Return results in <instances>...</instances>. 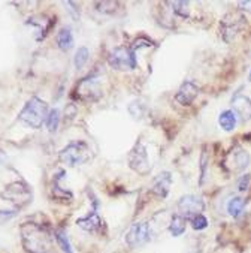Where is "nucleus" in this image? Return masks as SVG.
Wrapping results in <instances>:
<instances>
[{"mask_svg":"<svg viewBox=\"0 0 251 253\" xmlns=\"http://www.w3.org/2000/svg\"><path fill=\"white\" fill-rule=\"evenodd\" d=\"M21 246L27 253H51L54 235L48 226L37 222H24L20 226Z\"/></svg>","mask_w":251,"mask_h":253,"instance_id":"obj_1","label":"nucleus"},{"mask_svg":"<svg viewBox=\"0 0 251 253\" xmlns=\"http://www.w3.org/2000/svg\"><path fill=\"white\" fill-rule=\"evenodd\" d=\"M48 113H49V110H48V105L45 100L33 96L27 100L23 110L20 111L18 120L30 129H40L46 120Z\"/></svg>","mask_w":251,"mask_h":253,"instance_id":"obj_2","label":"nucleus"},{"mask_svg":"<svg viewBox=\"0 0 251 253\" xmlns=\"http://www.w3.org/2000/svg\"><path fill=\"white\" fill-rule=\"evenodd\" d=\"M93 159L91 148L85 141H71L59 151V161L66 167L75 168L88 164Z\"/></svg>","mask_w":251,"mask_h":253,"instance_id":"obj_3","label":"nucleus"},{"mask_svg":"<svg viewBox=\"0 0 251 253\" xmlns=\"http://www.w3.org/2000/svg\"><path fill=\"white\" fill-rule=\"evenodd\" d=\"M0 198L3 201L11 202L12 206H15L18 210L26 207L27 204L32 202L33 192L30 186L24 181H12L5 186V189L0 192Z\"/></svg>","mask_w":251,"mask_h":253,"instance_id":"obj_4","label":"nucleus"},{"mask_svg":"<svg viewBox=\"0 0 251 253\" xmlns=\"http://www.w3.org/2000/svg\"><path fill=\"white\" fill-rule=\"evenodd\" d=\"M108 65L115 71H133L136 68L135 49L124 45L112 48L108 54Z\"/></svg>","mask_w":251,"mask_h":253,"instance_id":"obj_5","label":"nucleus"},{"mask_svg":"<svg viewBox=\"0 0 251 253\" xmlns=\"http://www.w3.org/2000/svg\"><path fill=\"white\" fill-rule=\"evenodd\" d=\"M247 21L245 17L238 12H229L226 14L220 21V33L226 43H232L245 29Z\"/></svg>","mask_w":251,"mask_h":253,"instance_id":"obj_6","label":"nucleus"},{"mask_svg":"<svg viewBox=\"0 0 251 253\" xmlns=\"http://www.w3.org/2000/svg\"><path fill=\"white\" fill-rule=\"evenodd\" d=\"M248 165H250V155L239 144L233 145L227 151V155L224 156V161H223V168L230 174L242 172Z\"/></svg>","mask_w":251,"mask_h":253,"instance_id":"obj_7","label":"nucleus"},{"mask_svg":"<svg viewBox=\"0 0 251 253\" xmlns=\"http://www.w3.org/2000/svg\"><path fill=\"white\" fill-rule=\"evenodd\" d=\"M129 167L139 175H148L151 172V162L148 158L146 147L139 141L129 153Z\"/></svg>","mask_w":251,"mask_h":253,"instance_id":"obj_8","label":"nucleus"},{"mask_svg":"<svg viewBox=\"0 0 251 253\" xmlns=\"http://www.w3.org/2000/svg\"><path fill=\"white\" fill-rule=\"evenodd\" d=\"M151 240V228L146 222H135L124 235V241L130 249H138Z\"/></svg>","mask_w":251,"mask_h":253,"instance_id":"obj_9","label":"nucleus"},{"mask_svg":"<svg viewBox=\"0 0 251 253\" xmlns=\"http://www.w3.org/2000/svg\"><path fill=\"white\" fill-rule=\"evenodd\" d=\"M76 96L85 102H94L100 96H102V87H100V81L97 77H87L82 78L76 84Z\"/></svg>","mask_w":251,"mask_h":253,"instance_id":"obj_10","label":"nucleus"},{"mask_svg":"<svg viewBox=\"0 0 251 253\" xmlns=\"http://www.w3.org/2000/svg\"><path fill=\"white\" fill-rule=\"evenodd\" d=\"M205 210L204 199L197 195H184L178 201V214L185 219H193L197 214H202Z\"/></svg>","mask_w":251,"mask_h":253,"instance_id":"obj_11","label":"nucleus"},{"mask_svg":"<svg viewBox=\"0 0 251 253\" xmlns=\"http://www.w3.org/2000/svg\"><path fill=\"white\" fill-rule=\"evenodd\" d=\"M232 111L241 122H250L251 120V99L245 94L236 93L232 97Z\"/></svg>","mask_w":251,"mask_h":253,"instance_id":"obj_12","label":"nucleus"},{"mask_svg":"<svg viewBox=\"0 0 251 253\" xmlns=\"http://www.w3.org/2000/svg\"><path fill=\"white\" fill-rule=\"evenodd\" d=\"M197 94H199L197 85L194 83H191V81H184L179 85V88H178V91L175 94V100L182 107H188V105H191L194 102V99L197 97Z\"/></svg>","mask_w":251,"mask_h":253,"instance_id":"obj_13","label":"nucleus"},{"mask_svg":"<svg viewBox=\"0 0 251 253\" xmlns=\"http://www.w3.org/2000/svg\"><path fill=\"white\" fill-rule=\"evenodd\" d=\"M171 186H172V174L169 171H163L154 178L151 186V195L165 199L169 195Z\"/></svg>","mask_w":251,"mask_h":253,"instance_id":"obj_14","label":"nucleus"},{"mask_svg":"<svg viewBox=\"0 0 251 253\" xmlns=\"http://www.w3.org/2000/svg\"><path fill=\"white\" fill-rule=\"evenodd\" d=\"M76 225L82 231H85V232L97 234V232H100V229H102V226H104V220H102V217L97 214V211H93L91 210L87 216L79 217L76 220Z\"/></svg>","mask_w":251,"mask_h":253,"instance_id":"obj_15","label":"nucleus"},{"mask_svg":"<svg viewBox=\"0 0 251 253\" xmlns=\"http://www.w3.org/2000/svg\"><path fill=\"white\" fill-rule=\"evenodd\" d=\"M27 24L29 26H33L36 29V32L39 33L37 38H36V41L40 42L48 35V32L51 30V27L56 24V21H53V18H48L46 15H36V17L29 18Z\"/></svg>","mask_w":251,"mask_h":253,"instance_id":"obj_16","label":"nucleus"},{"mask_svg":"<svg viewBox=\"0 0 251 253\" xmlns=\"http://www.w3.org/2000/svg\"><path fill=\"white\" fill-rule=\"evenodd\" d=\"M56 41H57V46L62 49V51H71L73 48V43H75V39H73V33L71 30V27H63L59 30L57 36H56Z\"/></svg>","mask_w":251,"mask_h":253,"instance_id":"obj_17","label":"nucleus"},{"mask_svg":"<svg viewBox=\"0 0 251 253\" xmlns=\"http://www.w3.org/2000/svg\"><path fill=\"white\" fill-rule=\"evenodd\" d=\"M238 123V117L235 116V113L232 110H226L223 113H220L218 116V126L224 130V132H232L235 130Z\"/></svg>","mask_w":251,"mask_h":253,"instance_id":"obj_18","label":"nucleus"},{"mask_svg":"<svg viewBox=\"0 0 251 253\" xmlns=\"http://www.w3.org/2000/svg\"><path fill=\"white\" fill-rule=\"evenodd\" d=\"M168 229H169L172 237H181L185 232V229H187V219L182 217L181 214H174L171 217Z\"/></svg>","mask_w":251,"mask_h":253,"instance_id":"obj_19","label":"nucleus"},{"mask_svg":"<svg viewBox=\"0 0 251 253\" xmlns=\"http://www.w3.org/2000/svg\"><path fill=\"white\" fill-rule=\"evenodd\" d=\"M54 238H56V241H57V244H59V247L62 249L63 253H73L71 240H69V237H68L65 229H62V228L56 229L54 231Z\"/></svg>","mask_w":251,"mask_h":253,"instance_id":"obj_20","label":"nucleus"},{"mask_svg":"<svg viewBox=\"0 0 251 253\" xmlns=\"http://www.w3.org/2000/svg\"><path fill=\"white\" fill-rule=\"evenodd\" d=\"M245 207V199L241 196H235L227 202V211L232 217H239Z\"/></svg>","mask_w":251,"mask_h":253,"instance_id":"obj_21","label":"nucleus"},{"mask_svg":"<svg viewBox=\"0 0 251 253\" xmlns=\"http://www.w3.org/2000/svg\"><path fill=\"white\" fill-rule=\"evenodd\" d=\"M168 6H171L172 12L177 17L188 18L190 17V2H168Z\"/></svg>","mask_w":251,"mask_h":253,"instance_id":"obj_22","label":"nucleus"},{"mask_svg":"<svg viewBox=\"0 0 251 253\" xmlns=\"http://www.w3.org/2000/svg\"><path fill=\"white\" fill-rule=\"evenodd\" d=\"M90 59V51H88V48L87 46H79L76 49V53H75V57H73V65L76 69H82L87 62Z\"/></svg>","mask_w":251,"mask_h":253,"instance_id":"obj_23","label":"nucleus"},{"mask_svg":"<svg viewBox=\"0 0 251 253\" xmlns=\"http://www.w3.org/2000/svg\"><path fill=\"white\" fill-rule=\"evenodd\" d=\"M45 125H46V127H48L49 132H56L59 129V125H60V111L57 108L49 110V113L46 116V120H45Z\"/></svg>","mask_w":251,"mask_h":253,"instance_id":"obj_24","label":"nucleus"},{"mask_svg":"<svg viewBox=\"0 0 251 253\" xmlns=\"http://www.w3.org/2000/svg\"><path fill=\"white\" fill-rule=\"evenodd\" d=\"M120 3L118 2H96V11H99L100 14H108V15H114L117 12V6Z\"/></svg>","mask_w":251,"mask_h":253,"instance_id":"obj_25","label":"nucleus"},{"mask_svg":"<svg viewBox=\"0 0 251 253\" xmlns=\"http://www.w3.org/2000/svg\"><path fill=\"white\" fill-rule=\"evenodd\" d=\"M51 192H53V198H54V199H62V201H72V199H73L72 192L62 189V187H60V184H59L57 181H54V183H53Z\"/></svg>","mask_w":251,"mask_h":253,"instance_id":"obj_26","label":"nucleus"},{"mask_svg":"<svg viewBox=\"0 0 251 253\" xmlns=\"http://www.w3.org/2000/svg\"><path fill=\"white\" fill-rule=\"evenodd\" d=\"M190 223H191V226H193V229H196V231H202V229H205V228H208V219L204 216V214H197V216H194L193 219H190Z\"/></svg>","mask_w":251,"mask_h":253,"instance_id":"obj_27","label":"nucleus"},{"mask_svg":"<svg viewBox=\"0 0 251 253\" xmlns=\"http://www.w3.org/2000/svg\"><path fill=\"white\" fill-rule=\"evenodd\" d=\"M208 153H207V150L202 151V155H200V184L204 183L205 180V175H207V167H208Z\"/></svg>","mask_w":251,"mask_h":253,"instance_id":"obj_28","label":"nucleus"},{"mask_svg":"<svg viewBox=\"0 0 251 253\" xmlns=\"http://www.w3.org/2000/svg\"><path fill=\"white\" fill-rule=\"evenodd\" d=\"M63 5L66 6V9L71 14L72 20L73 21H78L79 20V8H78V5L73 3V2H63Z\"/></svg>","mask_w":251,"mask_h":253,"instance_id":"obj_29","label":"nucleus"},{"mask_svg":"<svg viewBox=\"0 0 251 253\" xmlns=\"http://www.w3.org/2000/svg\"><path fill=\"white\" fill-rule=\"evenodd\" d=\"M18 214V210H0V223L8 222Z\"/></svg>","mask_w":251,"mask_h":253,"instance_id":"obj_30","label":"nucleus"},{"mask_svg":"<svg viewBox=\"0 0 251 253\" xmlns=\"http://www.w3.org/2000/svg\"><path fill=\"white\" fill-rule=\"evenodd\" d=\"M250 183H251V175H250V174L242 175V177L239 178V181H238V190H239V192L247 190L248 186H250Z\"/></svg>","mask_w":251,"mask_h":253,"instance_id":"obj_31","label":"nucleus"},{"mask_svg":"<svg viewBox=\"0 0 251 253\" xmlns=\"http://www.w3.org/2000/svg\"><path fill=\"white\" fill-rule=\"evenodd\" d=\"M238 6L241 11H245L248 14H251V0H244V2H238Z\"/></svg>","mask_w":251,"mask_h":253,"instance_id":"obj_32","label":"nucleus"},{"mask_svg":"<svg viewBox=\"0 0 251 253\" xmlns=\"http://www.w3.org/2000/svg\"><path fill=\"white\" fill-rule=\"evenodd\" d=\"M6 153H5V151L3 150H0V165H2V164H5L6 162Z\"/></svg>","mask_w":251,"mask_h":253,"instance_id":"obj_33","label":"nucleus"},{"mask_svg":"<svg viewBox=\"0 0 251 253\" xmlns=\"http://www.w3.org/2000/svg\"><path fill=\"white\" fill-rule=\"evenodd\" d=\"M250 80H251V72H250Z\"/></svg>","mask_w":251,"mask_h":253,"instance_id":"obj_34","label":"nucleus"}]
</instances>
